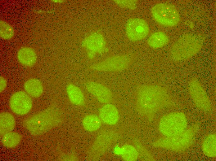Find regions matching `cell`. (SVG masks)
Segmentation results:
<instances>
[{
    "instance_id": "1",
    "label": "cell",
    "mask_w": 216,
    "mask_h": 161,
    "mask_svg": "<svg viewBox=\"0 0 216 161\" xmlns=\"http://www.w3.org/2000/svg\"><path fill=\"white\" fill-rule=\"evenodd\" d=\"M170 98L167 90L153 85H139L137 89L136 108L141 115L151 118L169 105Z\"/></svg>"
},
{
    "instance_id": "2",
    "label": "cell",
    "mask_w": 216,
    "mask_h": 161,
    "mask_svg": "<svg viewBox=\"0 0 216 161\" xmlns=\"http://www.w3.org/2000/svg\"><path fill=\"white\" fill-rule=\"evenodd\" d=\"M63 117L58 110L50 108L31 115L23 122L24 127L32 135H39L59 125Z\"/></svg>"
},
{
    "instance_id": "3",
    "label": "cell",
    "mask_w": 216,
    "mask_h": 161,
    "mask_svg": "<svg viewBox=\"0 0 216 161\" xmlns=\"http://www.w3.org/2000/svg\"><path fill=\"white\" fill-rule=\"evenodd\" d=\"M202 42L197 35L187 34L177 39L170 51L171 59L176 61L188 59L195 56L201 49Z\"/></svg>"
},
{
    "instance_id": "4",
    "label": "cell",
    "mask_w": 216,
    "mask_h": 161,
    "mask_svg": "<svg viewBox=\"0 0 216 161\" xmlns=\"http://www.w3.org/2000/svg\"><path fill=\"white\" fill-rule=\"evenodd\" d=\"M197 128V125H194L178 135L160 138L155 141L153 145L175 151L184 150L192 145Z\"/></svg>"
},
{
    "instance_id": "5",
    "label": "cell",
    "mask_w": 216,
    "mask_h": 161,
    "mask_svg": "<svg viewBox=\"0 0 216 161\" xmlns=\"http://www.w3.org/2000/svg\"><path fill=\"white\" fill-rule=\"evenodd\" d=\"M136 58L134 53L112 56L89 67L91 70L103 72H115L128 68Z\"/></svg>"
},
{
    "instance_id": "6",
    "label": "cell",
    "mask_w": 216,
    "mask_h": 161,
    "mask_svg": "<svg viewBox=\"0 0 216 161\" xmlns=\"http://www.w3.org/2000/svg\"><path fill=\"white\" fill-rule=\"evenodd\" d=\"M187 120L185 115L181 112H172L164 115L160 120L159 129L166 137L179 134L186 129Z\"/></svg>"
},
{
    "instance_id": "7",
    "label": "cell",
    "mask_w": 216,
    "mask_h": 161,
    "mask_svg": "<svg viewBox=\"0 0 216 161\" xmlns=\"http://www.w3.org/2000/svg\"><path fill=\"white\" fill-rule=\"evenodd\" d=\"M152 16L157 22L167 27H173L179 22L180 17L176 7L168 3H159L151 10Z\"/></svg>"
},
{
    "instance_id": "8",
    "label": "cell",
    "mask_w": 216,
    "mask_h": 161,
    "mask_svg": "<svg viewBox=\"0 0 216 161\" xmlns=\"http://www.w3.org/2000/svg\"><path fill=\"white\" fill-rule=\"evenodd\" d=\"M82 46L90 59H93L97 54H102L108 51L105 38L98 32H92L88 35L83 41Z\"/></svg>"
},
{
    "instance_id": "9",
    "label": "cell",
    "mask_w": 216,
    "mask_h": 161,
    "mask_svg": "<svg viewBox=\"0 0 216 161\" xmlns=\"http://www.w3.org/2000/svg\"><path fill=\"white\" fill-rule=\"evenodd\" d=\"M189 93L195 106L205 111L211 110V105L209 98L199 81L192 78L188 84Z\"/></svg>"
},
{
    "instance_id": "10",
    "label": "cell",
    "mask_w": 216,
    "mask_h": 161,
    "mask_svg": "<svg viewBox=\"0 0 216 161\" xmlns=\"http://www.w3.org/2000/svg\"><path fill=\"white\" fill-rule=\"evenodd\" d=\"M9 105L11 111L15 114L24 115L30 111L33 102L30 97L25 92L20 91L14 93L11 96Z\"/></svg>"
},
{
    "instance_id": "11",
    "label": "cell",
    "mask_w": 216,
    "mask_h": 161,
    "mask_svg": "<svg viewBox=\"0 0 216 161\" xmlns=\"http://www.w3.org/2000/svg\"><path fill=\"white\" fill-rule=\"evenodd\" d=\"M126 32L128 38L132 41H136L145 38L149 33V28L144 20L132 18L127 23Z\"/></svg>"
},
{
    "instance_id": "12",
    "label": "cell",
    "mask_w": 216,
    "mask_h": 161,
    "mask_svg": "<svg viewBox=\"0 0 216 161\" xmlns=\"http://www.w3.org/2000/svg\"><path fill=\"white\" fill-rule=\"evenodd\" d=\"M86 89L100 102L107 103L112 100L113 94L107 87L101 83L92 81L84 83Z\"/></svg>"
},
{
    "instance_id": "13",
    "label": "cell",
    "mask_w": 216,
    "mask_h": 161,
    "mask_svg": "<svg viewBox=\"0 0 216 161\" xmlns=\"http://www.w3.org/2000/svg\"><path fill=\"white\" fill-rule=\"evenodd\" d=\"M99 115L103 121L110 125L116 124L119 117L116 107L110 104H107L101 107L99 111Z\"/></svg>"
},
{
    "instance_id": "14",
    "label": "cell",
    "mask_w": 216,
    "mask_h": 161,
    "mask_svg": "<svg viewBox=\"0 0 216 161\" xmlns=\"http://www.w3.org/2000/svg\"><path fill=\"white\" fill-rule=\"evenodd\" d=\"M17 58L20 62L23 65L31 67L36 63L37 56L33 48L28 47L20 48L17 53Z\"/></svg>"
},
{
    "instance_id": "15",
    "label": "cell",
    "mask_w": 216,
    "mask_h": 161,
    "mask_svg": "<svg viewBox=\"0 0 216 161\" xmlns=\"http://www.w3.org/2000/svg\"><path fill=\"white\" fill-rule=\"evenodd\" d=\"M16 120L11 113L3 112L0 114V134L2 137L6 133L10 132L14 128Z\"/></svg>"
},
{
    "instance_id": "16",
    "label": "cell",
    "mask_w": 216,
    "mask_h": 161,
    "mask_svg": "<svg viewBox=\"0 0 216 161\" xmlns=\"http://www.w3.org/2000/svg\"><path fill=\"white\" fill-rule=\"evenodd\" d=\"M24 87L26 92L33 98H38L43 92V87L41 82L35 78H31L25 82Z\"/></svg>"
},
{
    "instance_id": "17",
    "label": "cell",
    "mask_w": 216,
    "mask_h": 161,
    "mask_svg": "<svg viewBox=\"0 0 216 161\" xmlns=\"http://www.w3.org/2000/svg\"><path fill=\"white\" fill-rule=\"evenodd\" d=\"M66 91L69 98L73 104L78 106H82L85 104L84 95L78 87L70 83L67 85Z\"/></svg>"
},
{
    "instance_id": "18",
    "label": "cell",
    "mask_w": 216,
    "mask_h": 161,
    "mask_svg": "<svg viewBox=\"0 0 216 161\" xmlns=\"http://www.w3.org/2000/svg\"><path fill=\"white\" fill-rule=\"evenodd\" d=\"M202 150L205 154L209 157L216 155V136L214 133L206 135L202 142Z\"/></svg>"
},
{
    "instance_id": "19",
    "label": "cell",
    "mask_w": 216,
    "mask_h": 161,
    "mask_svg": "<svg viewBox=\"0 0 216 161\" xmlns=\"http://www.w3.org/2000/svg\"><path fill=\"white\" fill-rule=\"evenodd\" d=\"M169 41V38L165 33L158 31L150 36L148 40V43L153 48H159L165 46Z\"/></svg>"
},
{
    "instance_id": "20",
    "label": "cell",
    "mask_w": 216,
    "mask_h": 161,
    "mask_svg": "<svg viewBox=\"0 0 216 161\" xmlns=\"http://www.w3.org/2000/svg\"><path fill=\"white\" fill-rule=\"evenodd\" d=\"M22 138V136L19 133L14 132L8 133L2 137V144L8 148H13L20 143Z\"/></svg>"
},
{
    "instance_id": "21",
    "label": "cell",
    "mask_w": 216,
    "mask_h": 161,
    "mask_svg": "<svg viewBox=\"0 0 216 161\" xmlns=\"http://www.w3.org/2000/svg\"><path fill=\"white\" fill-rule=\"evenodd\" d=\"M82 124L84 128L87 131L92 132L97 130L101 124L100 118L94 115H89L86 116L82 121Z\"/></svg>"
},
{
    "instance_id": "22",
    "label": "cell",
    "mask_w": 216,
    "mask_h": 161,
    "mask_svg": "<svg viewBox=\"0 0 216 161\" xmlns=\"http://www.w3.org/2000/svg\"><path fill=\"white\" fill-rule=\"evenodd\" d=\"M121 156L123 159L125 161H134L136 160L138 157L137 150L133 146L129 145H125L121 148Z\"/></svg>"
},
{
    "instance_id": "23",
    "label": "cell",
    "mask_w": 216,
    "mask_h": 161,
    "mask_svg": "<svg viewBox=\"0 0 216 161\" xmlns=\"http://www.w3.org/2000/svg\"><path fill=\"white\" fill-rule=\"evenodd\" d=\"M14 34L13 28L6 22L1 20L0 21V35L4 39L12 38Z\"/></svg>"
},
{
    "instance_id": "24",
    "label": "cell",
    "mask_w": 216,
    "mask_h": 161,
    "mask_svg": "<svg viewBox=\"0 0 216 161\" xmlns=\"http://www.w3.org/2000/svg\"><path fill=\"white\" fill-rule=\"evenodd\" d=\"M113 1L119 7L132 10L136 9L137 1L136 0H114Z\"/></svg>"
},
{
    "instance_id": "25",
    "label": "cell",
    "mask_w": 216,
    "mask_h": 161,
    "mask_svg": "<svg viewBox=\"0 0 216 161\" xmlns=\"http://www.w3.org/2000/svg\"><path fill=\"white\" fill-rule=\"evenodd\" d=\"M0 93H2L6 88L7 84V80L2 76L0 77Z\"/></svg>"
},
{
    "instance_id": "26",
    "label": "cell",
    "mask_w": 216,
    "mask_h": 161,
    "mask_svg": "<svg viewBox=\"0 0 216 161\" xmlns=\"http://www.w3.org/2000/svg\"><path fill=\"white\" fill-rule=\"evenodd\" d=\"M54 2H63L62 0H53V1Z\"/></svg>"
}]
</instances>
